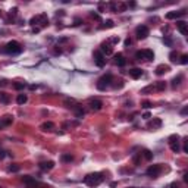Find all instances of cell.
I'll return each instance as SVG.
<instances>
[{"instance_id": "1", "label": "cell", "mask_w": 188, "mask_h": 188, "mask_svg": "<svg viewBox=\"0 0 188 188\" xmlns=\"http://www.w3.org/2000/svg\"><path fill=\"white\" fill-rule=\"evenodd\" d=\"M47 24H49V18H47V15L46 14L36 15V16H32L31 21H30V25L32 27V31L34 32H38L41 28L47 27Z\"/></svg>"}, {"instance_id": "2", "label": "cell", "mask_w": 188, "mask_h": 188, "mask_svg": "<svg viewBox=\"0 0 188 188\" xmlns=\"http://www.w3.org/2000/svg\"><path fill=\"white\" fill-rule=\"evenodd\" d=\"M104 181L103 174L100 172H94V174H88L87 176H84V184L88 187H97Z\"/></svg>"}, {"instance_id": "3", "label": "cell", "mask_w": 188, "mask_h": 188, "mask_svg": "<svg viewBox=\"0 0 188 188\" xmlns=\"http://www.w3.org/2000/svg\"><path fill=\"white\" fill-rule=\"evenodd\" d=\"M5 52L8 54H12V56H14V54H19L22 52V46H21V43H18V41L12 40L5 46Z\"/></svg>"}, {"instance_id": "4", "label": "cell", "mask_w": 188, "mask_h": 188, "mask_svg": "<svg viewBox=\"0 0 188 188\" xmlns=\"http://www.w3.org/2000/svg\"><path fill=\"white\" fill-rule=\"evenodd\" d=\"M135 59H137V60H153V59H154V53H153V50H150V49L138 50V52L135 53Z\"/></svg>"}, {"instance_id": "5", "label": "cell", "mask_w": 188, "mask_h": 188, "mask_svg": "<svg viewBox=\"0 0 188 188\" xmlns=\"http://www.w3.org/2000/svg\"><path fill=\"white\" fill-rule=\"evenodd\" d=\"M112 81H113V76L110 75V74H106V75H103L99 81H97V88H99L100 91H104L109 85L112 84Z\"/></svg>"}, {"instance_id": "6", "label": "cell", "mask_w": 188, "mask_h": 188, "mask_svg": "<svg viewBox=\"0 0 188 188\" xmlns=\"http://www.w3.org/2000/svg\"><path fill=\"white\" fill-rule=\"evenodd\" d=\"M168 141H169V147H170V150L174 153H179L181 152V146H179V135H170L169 138H168Z\"/></svg>"}, {"instance_id": "7", "label": "cell", "mask_w": 188, "mask_h": 188, "mask_svg": "<svg viewBox=\"0 0 188 188\" xmlns=\"http://www.w3.org/2000/svg\"><path fill=\"white\" fill-rule=\"evenodd\" d=\"M22 181H24V184L27 185V188H40V187H44L43 184H40L36 178H32V176H30V175H25V176L22 178Z\"/></svg>"}, {"instance_id": "8", "label": "cell", "mask_w": 188, "mask_h": 188, "mask_svg": "<svg viewBox=\"0 0 188 188\" xmlns=\"http://www.w3.org/2000/svg\"><path fill=\"white\" fill-rule=\"evenodd\" d=\"M148 34H150V30H148L147 25H138V27L135 28V36L138 40H144V38H147Z\"/></svg>"}, {"instance_id": "9", "label": "cell", "mask_w": 188, "mask_h": 188, "mask_svg": "<svg viewBox=\"0 0 188 188\" xmlns=\"http://www.w3.org/2000/svg\"><path fill=\"white\" fill-rule=\"evenodd\" d=\"M93 58H94V63L99 68H103L104 65H106V58H104V54L102 53L100 50H96V52H94Z\"/></svg>"}, {"instance_id": "10", "label": "cell", "mask_w": 188, "mask_h": 188, "mask_svg": "<svg viewBox=\"0 0 188 188\" xmlns=\"http://www.w3.org/2000/svg\"><path fill=\"white\" fill-rule=\"evenodd\" d=\"M160 172H162V165H152L148 166L147 170H146V174L148 176H152V178H157L160 175Z\"/></svg>"}, {"instance_id": "11", "label": "cell", "mask_w": 188, "mask_h": 188, "mask_svg": "<svg viewBox=\"0 0 188 188\" xmlns=\"http://www.w3.org/2000/svg\"><path fill=\"white\" fill-rule=\"evenodd\" d=\"M88 106L91 110H94V112H97V110H100V109L103 108V102L99 99H90L88 100Z\"/></svg>"}, {"instance_id": "12", "label": "cell", "mask_w": 188, "mask_h": 188, "mask_svg": "<svg viewBox=\"0 0 188 188\" xmlns=\"http://www.w3.org/2000/svg\"><path fill=\"white\" fill-rule=\"evenodd\" d=\"M110 9H112V12H125L126 9V5L125 3H122V2H113V3H110Z\"/></svg>"}, {"instance_id": "13", "label": "cell", "mask_w": 188, "mask_h": 188, "mask_svg": "<svg viewBox=\"0 0 188 188\" xmlns=\"http://www.w3.org/2000/svg\"><path fill=\"white\" fill-rule=\"evenodd\" d=\"M162 126V119L160 118H153L152 121L147 122V128L148 130H159Z\"/></svg>"}, {"instance_id": "14", "label": "cell", "mask_w": 188, "mask_h": 188, "mask_svg": "<svg viewBox=\"0 0 188 188\" xmlns=\"http://www.w3.org/2000/svg\"><path fill=\"white\" fill-rule=\"evenodd\" d=\"M181 16H185V10H174L166 14V19H178Z\"/></svg>"}, {"instance_id": "15", "label": "cell", "mask_w": 188, "mask_h": 188, "mask_svg": "<svg viewBox=\"0 0 188 188\" xmlns=\"http://www.w3.org/2000/svg\"><path fill=\"white\" fill-rule=\"evenodd\" d=\"M38 166H40L41 170H52L54 168V162L53 160H46V162H41Z\"/></svg>"}, {"instance_id": "16", "label": "cell", "mask_w": 188, "mask_h": 188, "mask_svg": "<svg viewBox=\"0 0 188 188\" xmlns=\"http://www.w3.org/2000/svg\"><path fill=\"white\" fill-rule=\"evenodd\" d=\"M115 63H116L118 66H125V65H126V59H125V56H124L122 53L115 54Z\"/></svg>"}, {"instance_id": "17", "label": "cell", "mask_w": 188, "mask_h": 188, "mask_svg": "<svg viewBox=\"0 0 188 188\" xmlns=\"http://www.w3.org/2000/svg\"><path fill=\"white\" fill-rule=\"evenodd\" d=\"M170 71V66L169 65H165V63H162V65H159V66L156 68V74L157 75H165L166 72Z\"/></svg>"}, {"instance_id": "18", "label": "cell", "mask_w": 188, "mask_h": 188, "mask_svg": "<svg viewBox=\"0 0 188 188\" xmlns=\"http://www.w3.org/2000/svg\"><path fill=\"white\" fill-rule=\"evenodd\" d=\"M130 76L134 78V80H138V78L143 76V71L140 68H132V69H130Z\"/></svg>"}, {"instance_id": "19", "label": "cell", "mask_w": 188, "mask_h": 188, "mask_svg": "<svg viewBox=\"0 0 188 188\" xmlns=\"http://www.w3.org/2000/svg\"><path fill=\"white\" fill-rule=\"evenodd\" d=\"M176 28H178V31L181 32L182 36H187V34H188L187 22H184V21H178V22H176Z\"/></svg>"}, {"instance_id": "20", "label": "cell", "mask_w": 188, "mask_h": 188, "mask_svg": "<svg viewBox=\"0 0 188 188\" xmlns=\"http://www.w3.org/2000/svg\"><path fill=\"white\" fill-rule=\"evenodd\" d=\"M40 130L41 131H46V132H50V131H53L54 130V124L53 122H43L40 125Z\"/></svg>"}, {"instance_id": "21", "label": "cell", "mask_w": 188, "mask_h": 188, "mask_svg": "<svg viewBox=\"0 0 188 188\" xmlns=\"http://www.w3.org/2000/svg\"><path fill=\"white\" fill-rule=\"evenodd\" d=\"M102 53H106V54H112L113 53V49L112 46H110V43L109 41H106V43H103L102 44V50H100Z\"/></svg>"}, {"instance_id": "22", "label": "cell", "mask_w": 188, "mask_h": 188, "mask_svg": "<svg viewBox=\"0 0 188 188\" xmlns=\"http://www.w3.org/2000/svg\"><path fill=\"white\" fill-rule=\"evenodd\" d=\"M0 121H2V125L3 126H8L14 122V116L12 115H5L3 118H0Z\"/></svg>"}, {"instance_id": "23", "label": "cell", "mask_w": 188, "mask_h": 188, "mask_svg": "<svg viewBox=\"0 0 188 188\" xmlns=\"http://www.w3.org/2000/svg\"><path fill=\"white\" fill-rule=\"evenodd\" d=\"M10 102V97H9V94L5 93V91H0V103H5L8 104Z\"/></svg>"}, {"instance_id": "24", "label": "cell", "mask_w": 188, "mask_h": 188, "mask_svg": "<svg viewBox=\"0 0 188 188\" xmlns=\"http://www.w3.org/2000/svg\"><path fill=\"white\" fill-rule=\"evenodd\" d=\"M28 100V96L27 94H18V97H16V102L18 104H25Z\"/></svg>"}, {"instance_id": "25", "label": "cell", "mask_w": 188, "mask_h": 188, "mask_svg": "<svg viewBox=\"0 0 188 188\" xmlns=\"http://www.w3.org/2000/svg\"><path fill=\"white\" fill-rule=\"evenodd\" d=\"M154 88H156L157 91H163V90H166V82H163V81H157L156 84H154Z\"/></svg>"}, {"instance_id": "26", "label": "cell", "mask_w": 188, "mask_h": 188, "mask_svg": "<svg viewBox=\"0 0 188 188\" xmlns=\"http://www.w3.org/2000/svg\"><path fill=\"white\" fill-rule=\"evenodd\" d=\"M60 160L65 162V163H68V162H72V160H74V156H72L71 153H65V154H62Z\"/></svg>"}, {"instance_id": "27", "label": "cell", "mask_w": 188, "mask_h": 188, "mask_svg": "<svg viewBox=\"0 0 188 188\" xmlns=\"http://www.w3.org/2000/svg\"><path fill=\"white\" fill-rule=\"evenodd\" d=\"M181 81H182V75L175 76L174 80H172V87H174V88H176V87H179V84H181Z\"/></svg>"}, {"instance_id": "28", "label": "cell", "mask_w": 188, "mask_h": 188, "mask_svg": "<svg viewBox=\"0 0 188 188\" xmlns=\"http://www.w3.org/2000/svg\"><path fill=\"white\" fill-rule=\"evenodd\" d=\"M16 15H18V8H14V9L9 10V18H8V21H14L15 18H16Z\"/></svg>"}, {"instance_id": "29", "label": "cell", "mask_w": 188, "mask_h": 188, "mask_svg": "<svg viewBox=\"0 0 188 188\" xmlns=\"http://www.w3.org/2000/svg\"><path fill=\"white\" fill-rule=\"evenodd\" d=\"M141 156H144V159H146V160H152V159H153V153L150 152V150H147V148H146V150H143Z\"/></svg>"}, {"instance_id": "30", "label": "cell", "mask_w": 188, "mask_h": 188, "mask_svg": "<svg viewBox=\"0 0 188 188\" xmlns=\"http://www.w3.org/2000/svg\"><path fill=\"white\" fill-rule=\"evenodd\" d=\"M169 59H170V62H178V59H179V53L178 52H170L169 54Z\"/></svg>"}, {"instance_id": "31", "label": "cell", "mask_w": 188, "mask_h": 188, "mask_svg": "<svg viewBox=\"0 0 188 188\" xmlns=\"http://www.w3.org/2000/svg\"><path fill=\"white\" fill-rule=\"evenodd\" d=\"M21 169V168H19V165H10V166H8V172H18V170Z\"/></svg>"}, {"instance_id": "32", "label": "cell", "mask_w": 188, "mask_h": 188, "mask_svg": "<svg viewBox=\"0 0 188 188\" xmlns=\"http://www.w3.org/2000/svg\"><path fill=\"white\" fill-rule=\"evenodd\" d=\"M179 62L182 63V65H187L188 63V54H181V56H179Z\"/></svg>"}, {"instance_id": "33", "label": "cell", "mask_w": 188, "mask_h": 188, "mask_svg": "<svg viewBox=\"0 0 188 188\" xmlns=\"http://www.w3.org/2000/svg\"><path fill=\"white\" fill-rule=\"evenodd\" d=\"M113 25H115V24H113L112 19H108V21L104 22V25H102V28H113Z\"/></svg>"}, {"instance_id": "34", "label": "cell", "mask_w": 188, "mask_h": 188, "mask_svg": "<svg viewBox=\"0 0 188 188\" xmlns=\"http://www.w3.org/2000/svg\"><path fill=\"white\" fill-rule=\"evenodd\" d=\"M24 87H25V82H15L14 84L15 90H24Z\"/></svg>"}, {"instance_id": "35", "label": "cell", "mask_w": 188, "mask_h": 188, "mask_svg": "<svg viewBox=\"0 0 188 188\" xmlns=\"http://www.w3.org/2000/svg\"><path fill=\"white\" fill-rule=\"evenodd\" d=\"M141 106H143L144 109H150V108H153L152 102H148V100H146V102H143V103H141Z\"/></svg>"}, {"instance_id": "36", "label": "cell", "mask_w": 188, "mask_h": 188, "mask_svg": "<svg viewBox=\"0 0 188 188\" xmlns=\"http://www.w3.org/2000/svg\"><path fill=\"white\" fill-rule=\"evenodd\" d=\"M109 43H112V44H116V43H119L121 41V38L119 37H112V38H109Z\"/></svg>"}, {"instance_id": "37", "label": "cell", "mask_w": 188, "mask_h": 188, "mask_svg": "<svg viewBox=\"0 0 188 188\" xmlns=\"http://www.w3.org/2000/svg\"><path fill=\"white\" fill-rule=\"evenodd\" d=\"M165 188H179V184L178 182H170V184H168Z\"/></svg>"}, {"instance_id": "38", "label": "cell", "mask_w": 188, "mask_h": 188, "mask_svg": "<svg viewBox=\"0 0 188 188\" xmlns=\"http://www.w3.org/2000/svg\"><path fill=\"white\" fill-rule=\"evenodd\" d=\"M106 8H108V5H104V3H100V5H99V10H100V12H103Z\"/></svg>"}, {"instance_id": "39", "label": "cell", "mask_w": 188, "mask_h": 188, "mask_svg": "<svg viewBox=\"0 0 188 188\" xmlns=\"http://www.w3.org/2000/svg\"><path fill=\"white\" fill-rule=\"evenodd\" d=\"M184 152L188 153V144H187V138H184Z\"/></svg>"}, {"instance_id": "40", "label": "cell", "mask_w": 188, "mask_h": 188, "mask_svg": "<svg viewBox=\"0 0 188 188\" xmlns=\"http://www.w3.org/2000/svg\"><path fill=\"white\" fill-rule=\"evenodd\" d=\"M187 112H188V108L185 106V108H184L182 110H181V115H187Z\"/></svg>"}, {"instance_id": "41", "label": "cell", "mask_w": 188, "mask_h": 188, "mask_svg": "<svg viewBox=\"0 0 188 188\" xmlns=\"http://www.w3.org/2000/svg\"><path fill=\"white\" fill-rule=\"evenodd\" d=\"M143 118H144V119H150L152 116H150V113H148V112H146V113L143 115Z\"/></svg>"}, {"instance_id": "42", "label": "cell", "mask_w": 188, "mask_h": 188, "mask_svg": "<svg viewBox=\"0 0 188 188\" xmlns=\"http://www.w3.org/2000/svg\"><path fill=\"white\" fill-rule=\"evenodd\" d=\"M91 16H93L94 19H97V21H100V16H99L97 14H91Z\"/></svg>"}, {"instance_id": "43", "label": "cell", "mask_w": 188, "mask_h": 188, "mask_svg": "<svg viewBox=\"0 0 188 188\" xmlns=\"http://www.w3.org/2000/svg\"><path fill=\"white\" fill-rule=\"evenodd\" d=\"M165 43H166V44H168V46H170V44H172V41H170L169 38H165Z\"/></svg>"}, {"instance_id": "44", "label": "cell", "mask_w": 188, "mask_h": 188, "mask_svg": "<svg viewBox=\"0 0 188 188\" xmlns=\"http://www.w3.org/2000/svg\"><path fill=\"white\" fill-rule=\"evenodd\" d=\"M125 46H131V40H130V38H126V40H125Z\"/></svg>"}, {"instance_id": "45", "label": "cell", "mask_w": 188, "mask_h": 188, "mask_svg": "<svg viewBox=\"0 0 188 188\" xmlns=\"http://www.w3.org/2000/svg\"><path fill=\"white\" fill-rule=\"evenodd\" d=\"M116 185H118V182H110V187H112V188H115Z\"/></svg>"}, {"instance_id": "46", "label": "cell", "mask_w": 188, "mask_h": 188, "mask_svg": "<svg viewBox=\"0 0 188 188\" xmlns=\"http://www.w3.org/2000/svg\"><path fill=\"white\" fill-rule=\"evenodd\" d=\"M0 128H3V125H2V121H0Z\"/></svg>"}, {"instance_id": "47", "label": "cell", "mask_w": 188, "mask_h": 188, "mask_svg": "<svg viewBox=\"0 0 188 188\" xmlns=\"http://www.w3.org/2000/svg\"><path fill=\"white\" fill-rule=\"evenodd\" d=\"M0 16H2V10H0Z\"/></svg>"}, {"instance_id": "48", "label": "cell", "mask_w": 188, "mask_h": 188, "mask_svg": "<svg viewBox=\"0 0 188 188\" xmlns=\"http://www.w3.org/2000/svg\"><path fill=\"white\" fill-rule=\"evenodd\" d=\"M130 188H135V187H130Z\"/></svg>"}]
</instances>
